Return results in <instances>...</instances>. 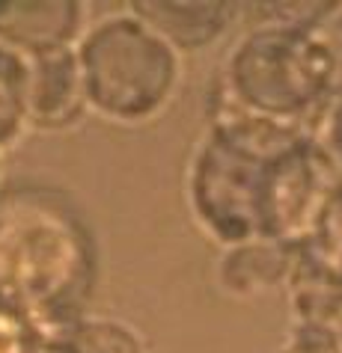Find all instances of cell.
I'll return each instance as SVG.
<instances>
[{
    "label": "cell",
    "mask_w": 342,
    "mask_h": 353,
    "mask_svg": "<svg viewBox=\"0 0 342 353\" xmlns=\"http://www.w3.org/2000/svg\"><path fill=\"white\" fill-rule=\"evenodd\" d=\"M95 241L84 214L54 188L0 190V306L42 336L84 318L95 285Z\"/></svg>",
    "instance_id": "cell-1"
},
{
    "label": "cell",
    "mask_w": 342,
    "mask_h": 353,
    "mask_svg": "<svg viewBox=\"0 0 342 353\" xmlns=\"http://www.w3.org/2000/svg\"><path fill=\"white\" fill-rule=\"evenodd\" d=\"M339 83V57L319 30H265L241 39L218 90L265 119L316 128Z\"/></svg>",
    "instance_id": "cell-2"
},
{
    "label": "cell",
    "mask_w": 342,
    "mask_h": 353,
    "mask_svg": "<svg viewBox=\"0 0 342 353\" xmlns=\"http://www.w3.org/2000/svg\"><path fill=\"white\" fill-rule=\"evenodd\" d=\"M75 54L86 107L122 125L158 116L179 83V54L134 15L99 21Z\"/></svg>",
    "instance_id": "cell-3"
},
{
    "label": "cell",
    "mask_w": 342,
    "mask_h": 353,
    "mask_svg": "<svg viewBox=\"0 0 342 353\" xmlns=\"http://www.w3.org/2000/svg\"><path fill=\"white\" fill-rule=\"evenodd\" d=\"M268 163L236 152L209 134L191 170V205L197 220L227 247L265 238Z\"/></svg>",
    "instance_id": "cell-4"
},
{
    "label": "cell",
    "mask_w": 342,
    "mask_h": 353,
    "mask_svg": "<svg viewBox=\"0 0 342 353\" xmlns=\"http://www.w3.org/2000/svg\"><path fill=\"white\" fill-rule=\"evenodd\" d=\"M86 113L75 48H57L27 57V125L63 131Z\"/></svg>",
    "instance_id": "cell-5"
},
{
    "label": "cell",
    "mask_w": 342,
    "mask_h": 353,
    "mask_svg": "<svg viewBox=\"0 0 342 353\" xmlns=\"http://www.w3.org/2000/svg\"><path fill=\"white\" fill-rule=\"evenodd\" d=\"M84 27L77 0H0V45L21 57L72 48Z\"/></svg>",
    "instance_id": "cell-6"
},
{
    "label": "cell",
    "mask_w": 342,
    "mask_h": 353,
    "mask_svg": "<svg viewBox=\"0 0 342 353\" xmlns=\"http://www.w3.org/2000/svg\"><path fill=\"white\" fill-rule=\"evenodd\" d=\"M131 15L167 42L175 54L197 51L211 45L232 21L236 3L227 0H197V3H170V0H134Z\"/></svg>",
    "instance_id": "cell-7"
},
{
    "label": "cell",
    "mask_w": 342,
    "mask_h": 353,
    "mask_svg": "<svg viewBox=\"0 0 342 353\" xmlns=\"http://www.w3.org/2000/svg\"><path fill=\"white\" fill-rule=\"evenodd\" d=\"M298 250L286 247V243L268 241V238H256L238 247H227L218 268L220 285L247 297V294H262L274 285L289 282V273L295 268Z\"/></svg>",
    "instance_id": "cell-8"
},
{
    "label": "cell",
    "mask_w": 342,
    "mask_h": 353,
    "mask_svg": "<svg viewBox=\"0 0 342 353\" xmlns=\"http://www.w3.org/2000/svg\"><path fill=\"white\" fill-rule=\"evenodd\" d=\"M27 128V57L0 45V152L15 145Z\"/></svg>",
    "instance_id": "cell-9"
},
{
    "label": "cell",
    "mask_w": 342,
    "mask_h": 353,
    "mask_svg": "<svg viewBox=\"0 0 342 353\" xmlns=\"http://www.w3.org/2000/svg\"><path fill=\"white\" fill-rule=\"evenodd\" d=\"M66 353H149L143 339L122 321L113 318H81L63 332Z\"/></svg>",
    "instance_id": "cell-10"
},
{
    "label": "cell",
    "mask_w": 342,
    "mask_h": 353,
    "mask_svg": "<svg viewBox=\"0 0 342 353\" xmlns=\"http://www.w3.org/2000/svg\"><path fill=\"white\" fill-rule=\"evenodd\" d=\"M342 3H250V12L274 30H319Z\"/></svg>",
    "instance_id": "cell-11"
},
{
    "label": "cell",
    "mask_w": 342,
    "mask_h": 353,
    "mask_svg": "<svg viewBox=\"0 0 342 353\" xmlns=\"http://www.w3.org/2000/svg\"><path fill=\"white\" fill-rule=\"evenodd\" d=\"M36 353H66V345H63V339H60V336H48L42 345H39Z\"/></svg>",
    "instance_id": "cell-12"
},
{
    "label": "cell",
    "mask_w": 342,
    "mask_h": 353,
    "mask_svg": "<svg viewBox=\"0 0 342 353\" xmlns=\"http://www.w3.org/2000/svg\"><path fill=\"white\" fill-rule=\"evenodd\" d=\"M283 353H327V350H319V347H307V345H298V341H292V345L283 350Z\"/></svg>",
    "instance_id": "cell-13"
}]
</instances>
